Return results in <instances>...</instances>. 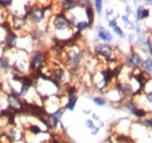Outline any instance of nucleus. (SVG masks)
Wrapping results in <instances>:
<instances>
[{
    "instance_id": "nucleus-1",
    "label": "nucleus",
    "mask_w": 152,
    "mask_h": 143,
    "mask_svg": "<svg viewBox=\"0 0 152 143\" xmlns=\"http://www.w3.org/2000/svg\"><path fill=\"white\" fill-rule=\"evenodd\" d=\"M50 24H52L53 28H54L55 31H57V32L69 31V29L72 28V24H70V21L68 20L67 15H66L63 12L55 14V15L53 17V19H52Z\"/></svg>"
},
{
    "instance_id": "nucleus-2",
    "label": "nucleus",
    "mask_w": 152,
    "mask_h": 143,
    "mask_svg": "<svg viewBox=\"0 0 152 143\" xmlns=\"http://www.w3.org/2000/svg\"><path fill=\"white\" fill-rule=\"evenodd\" d=\"M95 53L98 56L105 59L107 61H110V59L113 57V54H114V49L108 43H98L95 46Z\"/></svg>"
},
{
    "instance_id": "nucleus-3",
    "label": "nucleus",
    "mask_w": 152,
    "mask_h": 143,
    "mask_svg": "<svg viewBox=\"0 0 152 143\" xmlns=\"http://www.w3.org/2000/svg\"><path fill=\"white\" fill-rule=\"evenodd\" d=\"M46 60V54L41 51H37L32 54L31 61H29V69H34L37 67H40Z\"/></svg>"
},
{
    "instance_id": "nucleus-4",
    "label": "nucleus",
    "mask_w": 152,
    "mask_h": 143,
    "mask_svg": "<svg viewBox=\"0 0 152 143\" xmlns=\"http://www.w3.org/2000/svg\"><path fill=\"white\" fill-rule=\"evenodd\" d=\"M126 62H128L129 66H131L133 68H139L142 66V63H143V59H142V56L137 53V52L132 51L131 53L128 55Z\"/></svg>"
},
{
    "instance_id": "nucleus-5",
    "label": "nucleus",
    "mask_w": 152,
    "mask_h": 143,
    "mask_svg": "<svg viewBox=\"0 0 152 143\" xmlns=\"http://www.w3.org/2000/svg\"><path fill=\"white\" fill-rule=\"evenodd\" d=\"M17 45V34L13 32H7L5 35V46L8 49L14 48Z\"/></svg>"
},
{
    "instance_id": "nucleus-6",
    "label": "nucleus",
    "mask_w": 152,
    "mask_h": 143,
    "mask_svg": "<svg viewBox=\"0 0 152 143\" xmlns=\"http://www.w3.org/2000/svg\"><path fill=\"white\" fill-rule=\"evenodd\" d=\"M97 35H98V38H99L102 41H104V42H111V41H113V35H111V33H110L108 29H105L103 26H99V27H98Z\"/></svg>"
},
{
    "instance_id": "nucleus-7",
    "label": "nucleus",
    "mask_w": 152,
    "mask_h": 143,
    "mask_svg": "<svg viewBox=\"0 0 152 143\" xmlns=\"http://www.w3.org/2000/svg\"><path fill=\"white\" fill-rule=\"evenodd\" d=\"M27 25V21H26V17H13L12 18V24L11 26L14 28V29H22L25 26Z\"/></svg>"
},
{
    "instance_id": "nucleus-8",
    "label": "nucleus",
    "mask_w": 152,
    "mask_h": 143,
    "mask_svg": "<svg viewBox=\"0 0 152 143\" xmlns=\"http://www.w3.org/2000/svg\"><path fill=\"white\" fill-rule=\"evenodd\" d=\"M76 7H78V1H69V0H66V1H62V2H61V8H62L63 12L73 11V10H75Z\"/></svg>"
},
{
    "instance_id": "nucleus-9",
    "label": "nucleus",
    "mask_w": 152,
    "mask_h": 143,
    "mask_svg": "<svg viewBox=\"0 0 152 143\" xmlns=\"http://www.w3.org/2000/svg\"><path fill=\"white\" fill-rule=\"evenodd\" d=\"M77 103V96L76 95H72V96H68V103L66 105L64 109H68L70 111H73L75 109V106Z\"/></svg>"
},
{
    "instance_id": "nucleus-10",
    "label": "nucleus",
    "mask_w": 152,
    "mask_h": 143,
    "mask_svg": "<svg viewBox=\"0 0 152 143\" xmlns=\"http://www.w3.org/2000/svg\"><path fill=\"white\" fill-rule=\"evenodd\" d=\"M47 122H48V128H56L57 125L60 123V120L57 119L54 114H50L47 117Z\"/></svg>"
},
{
    "instance_id": "nucleus-11",
    "label": "nucleus",
    "mask_w": 152,
    "mask_h": 143,
    "mask_svg": "<svg viewBox=\"0 0 152 143\" xmlns=\"http://www.w3.org/2000/svg\"><path fill=\"white\" fill-rule=\"evenodd\" d=\"M142 67H143V69H144L145 73L152 74V59H145V60H143Z\"/></svg>"
},
{
    "instance_id": "nucleus-12",
    "label": "nucleus",
    "mask_w": 152,
    "mask_h": 143,
    "mask_svg": "<svg viewBox=\"0 0 152 143\" xmlns=\"http://www.w3.org/2000/svg\"><path fill=\"white\" fill-rule=\"evenodd\" d=\"M11 67V61H10V59H8V56H2L1 59H0V68L2 69V71H7L8 68Z\"/></svg>"
},
{
    "instance_id": "nucleus-13",
    "label": "nucleus",
    "mask_w": 152,
    "mask_h": 143,
    "mask_svg": "<svg viewBox=\"0 0 152 143\" xmlns=\"http://www.w3.org/2000/svg\"><path fill=\"white\" fill-rule=\"evenodd\" d=\"M86 13H87V18H88V24L89 26H91L94 24V10L91 6H88L86 8Z\"/></svg>"
},
{
    "instance_id": "nucleus-14",
    "label": "nucleus",
    "mask_w": 152,
    "mask_h": 143,
    "mask_svg": "<svg viewBox=\"0 0 152 143\" xmlns=\"http://www.w3.org/2000/svg\"><path fill=\"white\" fill-rule=\"evenodd\" d=\"M75 26H76V28L78 29V32L84 31V29H87L88 27H90L89 24H88V21H78V22H76Z\"/></svg>"
},
{
    "instance_id": "nucleus-15",
    "label": "nucleus",
    "mask_w": 152,
    "mask_h": 143,
    "mask_svg": "<svg viewBox=\"0 0 152 143\" xmlns=\"http://www.w3.org/2000/svg\"><path fill=\"white\" fill-rule=\"evenodd\" d=\"M29 131L33 134V135H40V134H42V130H41V128L37 125H29Z\"/></svg>"
},
{
    "instance_id": "nucleus-16",
    "label": "nucleus",
    "mask_w": 152,
    "mask_h": 143,
    "mask_svg": "<svg viewBox=\"0 0 152 143\" xmlns=\"http://www.w3.org/2000/svg\"><path fill=\"white\" fill-rule=\"evenodd\" d=\"M93 101H94V103L97 105V106H104L105 103H107V101H105V99H103V97H101V96H96L93 99Z\"/></svg>"
},
{
    "instance_id": "nucleus-17",
    "label": "nucleus",
    "mask_w": 152,
    "mask_h": 143,
    "mask_svg": "<svg viewBox=\"0 0 152 143\" xmlns=\"http://www.w3.org/2000/svg\"><path fill=\"white\" fill-rule=\"evenodd\" d=\"M94 4H95L96 12H97L98 14H101V13H102V7H103V1H101V0H96V1H94Z\"/></svg>"
},
{
    "instance_id": "nucleus-18",
    "label": "nucleus",
    "mask_w": 152,
    "mask_h": 143,
    "mask_svg": "<svg viewBox=\"0 0 152 143\" xmlns=\"http://www.w3.org/2000/svg\"><path fill=\"white\" fill-rule=\"evenodd\" d=\"M145 7L144 6H139L137 8V12H136V21H140L142 20V13H143V10Z\"/></svg>"
},
{
    "instance_id": "nucleus-19",
    "label": "nucleus",
    "mask_w": 152,
    "mask_h": 143,
    "mask_svg": "<svg viewBox=\"0 0 152 143\" xmlns=\"http://www.w3.org/2000/svg\"><path fill=\"white\" fill-rule=\"evenodd\" d=\"M113 29H114V32L118 36H121V38H125V34H124V32H123V31H122V29H121L118 26H116V27H115V28H113Z\"/></svg>"
},
{
    "instance_id": "nucleus-20",
    "label": "nucleus",
    "mask_w": 152,
    "mask_h": 143,
    "mask_svg": "<svg viewBox=\"0 0 152 143\" xmlns=\"http://www.w3.org/2000/svg\"><path fill=\"white\" fill-rule=\"evenodd\" d=\"M29 89H31V87H28V86H21V90H20V95H26L28 91H29Z\"/></svg>"
},
{
    "instance_id": "nucleus-21",
    "label": "nucleus",
    "mask_w": 152,
    "mask_h": 143,
    "mask_svg": "<svg viewBox=\"0 0 152 143\" xmlns=\"http://www.w3.org/2000/svg\"><path fill=\"white\" fill-rule=\"evenodd\" d=\"M143 123L145 127H148V128H152V117H146V119H144L143 120Z\"/></svg>"
},
{
    "instance_id": "nucleus-22",
    "label": "nucleus",
    "mask_w": 152,
    "mask_h": 143,
    "mask_svg": "<svg viewBox=\"0 0 152 143\" xmlns=\"http://www.w3.org/2000/svg\"><path fill=\"white\" fill-rule=\"evenodd\" d=\"M13 1H0V8H6V7H10L12 6Z\"/></svg>"
},
{
    "instance_id": "nucleus-23",
    "label": "nucleus",
    "mask_w": 152,
    "mask_h": 143,
    "mask_svg": "<svg viewBox=\"0 0 152 143\" xmlns=\"http://www.w3.org/2000/svg\"><path fill=\"white\" fill-rule=\"evenodd\" d=\"M145 101H146L149 105H152V91L145 93Z\"/></svg>"
},
{
    "instance_id": "nucleus-24",
    "label": "nucleus",
    "mask_w": 152,
    "mask_h": 143,
    "mask_svg": "<svg viewBox=\"0 0 152 143\" xmlns=\"http://www.w3.org/2000/svg\"><path fill=\"white\" fill-rule=\"evenodd\" d=\"M86 127H87L88 129H90V130H93V129L95 128V125H94V122H93V120H87V121H86Z\"/></svg>"
},
{
    "instance_id": "nucleus-25",
    "label": "nucleus",
    "mask_w": 152,
    "mask_h": 143,
    "mask_svg": "<svg viewBox=\"0 0 152 143\" xmlns=\"http://www.w3.org/2000/svg\"><path fill=\"white\" fill-rule=\"evenodd\" d=\"M149 17H150V11H149L148 8H144V10H143V13H142V20L149 18Z\"/></svg>"
},
{
    "instance_id": "nucleus-26",
    "label": "nucleus",
    "mask_w": 152,
    "mask_h": 143,
    "mask_svg": "<svg viewBox=\"0 0 152 143\" xmlns=\"http://www.w3.org/2000/svg\"><path fill=\"white\" fill-rule=\"evenodd\" d=\"M116 26H117V20L113 19V20H110V21H109V27H111V28H115Z\"/></svg>"
},
{
    "instance_id": "nucleus-27",
    "label": "nucleus",
    "mask_w": 152,
    "mask_h": 143,
    "mask_svg": "<svg viewBox=\"0 0 152 143\" xmlns=\"http://www.w3.org/2000/svg\"><path fill=\"white\" fill-rule=\"evenodd\" d=\"M125 12H126V15H130V14L132 13V10H131V7H130L129 5L125 6Z\"/></svg>"
},
{
    "instance_id": "nucleus-28",
    "label": "nucleus",
    "mask_w": 152,
    "mask_h": 143,
    "mask_svg": "<svg viewBox=\"0 0 152 143\" xmlns=\"http://www.w3.org/2000/svg\"><path fill=\"white\" fill-rule=\"evenodd\" d=\"M125 27H128V28H130V29H134V28H136V26L133 25L131 21H129L128 24H125Z\"/></svg>"
},
{
    "instance_id": "nucleus-29",
    "label": "nucleus",
    "mask_w": 152,
    "mask_h": 143,
    "mask_svg": "<svg viewBox=\"0 0 152 143\" xmlns=\"http://www.w3.org/2000/svg\"><path fill=\"white\" fill-rule=\"evenodd\" d=\"M114 14V10L113 8H108L107 10V18H109L110 15H113Z\"/></svg>"
},
{
    "instance_id": "nucleus-30",
    "label": "nucleus",
    "mask_w": 152,
    "mask_h": 143,
    "mask_svg": "<svg viewBox=\"0 0 152 143\" xmlns=\"http://www.w3.org/2000/svg\"><path fill=\"white\" fill-rule=\"evenodd\" d=\"M98 131H99V128H98V127H95V128L91 130V135L94 136V135H96V134H98Z\"/></svg>"
},
{
    "instance_id": "nucleus-31",
    "label": "nucleus",
    "mask_w": 152,
    "mask_h": 143,
    "mask_svg": "<svg viewBox=\"0 0 152 143\" xmlns=\"http://www.w3.org/2000/svg\"><path fill=\"white\" fill-rule=\"evenodd\" d=\"M122 20L124 21V24H128V22H129V15H123V17H122Z\"/></svg>"
},
{
    "instance_id": "nucleus-32",
    "label": "nucleus",
    "mask_w": 152,
    "mask_h": 143,
    "mask_svg": "<svg viewBox=\"0 0 152 143\" xmlns=\"http://www.w3.org/2000/svg\"><path fill=\"white\" fill-rule=\"evenodd\" d=\"M93 120L94 121H99V116L97 114H93Z\"/></svg>"
},
{
    "instance_id": "nucleus-33",
    "label": "nucleus",
    "mask_w": 152,
    "mask_h": 143,
    "mask_svg": "<svg viewBox=\"0 0 152 143\" xmlns=\"http://www.w3.org/2000/svg\"><path fill=\"white\" fill-rule=\"evenodd\" d=\"M133 38H134V35H133V34H130V35H129V40H130V41H132Z\"/></svg>"
},
{
    "instance_id": "nucleus-34",
    "label": "nucleus",
    "mask_w": 152,
    "mask_h": 143,
    "mask_svg": "<svg viewBox=\"0 0 152 143\" xmlns=\"http://www.w3.org/2000/svg\"><path fill=\"white\" fill-rule=\"evenodd\" d=\"M83 113H84V114H90L91 110H83Z\"/></svg>"
},
{
    "instance_id": "nucleus-35",
    "label": "nucleus",
    "mask_w": 152,
    "mask_h": 143,
    "mask_svg": "<svg viewBox=\"0 0 152 143\" xmlns=\"http://www.w3.org/2000/svg\"><path fill=\"white\" fill-rule=\"evenodd\" d=\"M145 2H146L148 5H149V4H150V5H152V0H148V1H145Z\"/></svg>"
},
{
    "instance_id": "nucleus-36",
    "label": "nucleus",
    "mask_w": 152,
    "mask_h": 143,
    "mask_svg": "<svg viewBox=\"0 0 152 143\" xmlns=\"http://www.w3.org/2000/svg\"><path fill=\"white\" fill-rule=\"evenodd\" d=\"M52 143H61V142H60V141H57V140H54V141H53Z\"/></svg>"
},
{
    "instance_id": "nucleus-37",
    "label": "nucleus",
    "mask_w": 152,
    "mask_h": 143,
    "mask_svg": "<svg viewBox=\"0 0 152 143\" xmlns=\"http://www.w3.org/2000/svg\"><path fill=\"white\" fill-rule=\"evenodd\" d=\"M0 143H4V142H1V141H0Z\"/></svg>"
}]
</instances>
